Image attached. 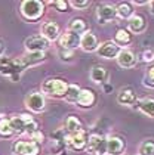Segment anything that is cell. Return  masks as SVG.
I'll use <instances>...</instances> for the list:
<instances>
[{"instance_id": "1", "label": "cell", "mask_w": 154, "mask_h": 155, "mask_svg": "<svg viewBox=\"0 0 154 155\" xmlns=\"http://www.w3.org/2000/svg\"><path fill=\"white\" fill-rule=\"evenodd\" d=\"M25 71L22 62L19 58H0V74L11 81H19L21 74Z\"/></svg>"}, {"instance_id": "2", "label": "cell", "mask_w": 154, "mask_h": 155, "mask_svg": "<svg viewBox=\"0 0 154 155\" xmlns=\"http://www.w3.org/2000/svg\"><path fill=\"white\" fill-rule=\"evenodd\" d=\"M11 126L13 129V133L15 134H33L39 130V124L34 121V118L28 114H21V115H13L11 118Z\"/></svg>"}, {"instance_id": "3", "label": "cell", "mask_w": 154, "mask_h": 155, "mask_svg": "<svg viewBox=\"0 0 154 155\" xmlns=\"http://www.w3.org/2000/svg\"><path fill=\"white\" fill-rule=\"evenodd\" d=\"M68 89V83L62 78H47L42 83V93L52 97H64Z\"/></svg>"}, {"instance_id": "4", "label": "cell", "mask_w": 154, "mask_h": 155, "mask_svg": "<svg viewBox=\"0 0 154 155\" xmlns=\"http://www.w3.org/2000/svg\"><path fill=\"white\" fill-rule=\"evenodd\" d=\"M45 12V3L40 0H25L21 3V15L27 21H37Z\"/></svg>"}, {"instance_id": "5", "label": "cell", "mask_w": 154, "mask_h": 155, "mask_svg": "<svg viewBox=\"0 0 154 155\" xmlns=\"http://www.w3.org/2000/svg\"><path fill=\"white\" fill-rule=\"evenodd\" d=\"M25 107L33 112H43L46 109V99L42 92H31L25 97Z\"/></svg>"}, {"instance_id": "6", "label": "cell", "mask_w": 154, "mask_h": 155, "mask_svg": "<svg viewBox=\"0 0 154 155\" xmlns=\"http://www.w3.org/2000/svg\"><path fill=\"white\" fill-rule=\"evenodd\" d=\"M65 145L73 149V151H77L80 152L83 149L87 148V137H86V131L82 130L79 133H73V134H68L65 136Z\"/></svg>"}, {"instance_id": "7", "label": "cell", "mask_w": 154, "mask_h": 155, "mask_svg": "<svg viewBox=\"0 0 154 155\" xmlns=\"http://www.w3.org/2000/svg\"><path fill=\"white\" fill-rule=\"evenodd\" d=\"M24 46L27 52H46V49L49 48V40H46L42 34H36L25 38Z\"/></svg>"}, {"instance_id": "8", "label": "cell", "mask_w": 154, "mask_h": 155, "mask_svg": "<svg viewBox=\"0 0 154 155\" xmlns=\"http://www.w3.org/2000/svg\"><path fill=\"white\" fill-rule=\"evenodd\" d=\"M87 151L94 155L107 154V137L101 134H91L87 139Z\"/></svg>"}, {"instance_id": "9", "label": "cell", "mask_w": 154, "mask_h": 155, "mask_svg": "<svg viewBox=\"0 0 154 155\" xmlns=\"http://www.w3.org/2000/svg\"><path fill=\"white\" fill-rule=\"evenodd\" d=\"M13 152L16 155H39L40 148L34 140H18L13 143Z\"/></svg>"}, {"instance_id": "10", "label": "cell", "mask_w": 154, "mask_h": 155, "mask_svg": "<svg viewBox=\"0 0 154 155\" xmlns=\"http://www.w3.org/2000/svg\"><path fill=\"white\" fill-rule=\"evenodd\" d=\"M80 40H82V36H80V34L67 30L64 34L59 36V46H61V49L74 50V49H77L80 46Z\"/></svg>"}, {"instance_id": "11", "label": "cell", "mask_w": 154, "mask_h": 155, "mask_svg": "<svg viewBox=\"0 0 154 155\" xmlns=\"http://www.w3.org/2000/svg\"><path fill=\"white\" fill-rule=\"evenodd\" d=\"M120 50H121V49L118 48L113 40H110V41L101 43V45L98 46V49H96V53H98L101 58L113 59V58H117L118 53H120Z\"/></svg>"}, {"instance_id": "12", "label": "cell", "mask_w": 154, "mask_h": 155, "mask_svg": "<svg viewBox=\"0 0 154 155\" xmlns=\"http://www.w3.org/2000/svg\"><path fill=\"white\" fill-rule=\"evenodd\" d=\"M96 16L99 24H107L108 21H113L117 16V11L116 6L113 5H101L96 8Z\"/></svg>"}, {"instance_id": "13", "label": "cell", "mask_w": 154, "mask_h": 155, "mask_svg": "<svg viewBox=\"0 0 154 155\" xmlns=\"http://www.w3.org/2000/svg\"><path fill=\"white\" fill-rule=\"evenodd\" d=\"M24 68H30V67H36L39 64H42L43 61L46 59V53L45 52H27L25 55H22L21 58Z\"/></svg>"}, {"instance_id": "14", "label": "cell", "mask_w": 154, "mask_h": 155, "mask_svg": "<svg viewBox=\"0 0 154 155\" xmlns=\"http://www.w3.org/2000/svg\"><path fill=\"white\" fill-rule=\"evenodd\" d=\"M125 140L118 136L107 137V154L108 155H121L125 151Z\"/></svg>"}, {"instance_id": "15", "label": "cell", "mask_w": 154, "mask_h": 155, "mask_svg": "<svg viewBox=\"0 0 154 155\" xmlns=\"http://www.w3.org/2000/svg\"><path fill=\"white\" fill-rule=\"evenodd\" d=\"M116 59H117V64L121 68H133L136 65V56H135V53L132 50H128V49H121Z\"/></svg>"}, {"instance_id": "16", "label": "cell", "mask_w": 154, "mask_h": 155, "mask_svg": "<svg viewBox=\"0 0 154 155\" xmlns=\"http://www.w3.org/2000/svg\"><path fill=\"white\" fill-rule=\"evenodd\" d=\"M128 28H129V33L133 34H141L145 31L147 28V22H145V18L142 15H132L129 18V22H128Z\"/></svg>"}, {"instance_id": "17", "label": "cell", "mask_w": 154, "mask_h": 155, "mask_svg": "<svg viewBox=\"0 0 154 155\" xmlns=\"http://www.w3.org/2000/svg\"><path fill=\"white\" fill-rule=\"evenodd\" d=\"M98 38L92 31H86L82 36V40H80V48L84 50V52H95L98 49Z\"/></svg>"}, {"instance_id": "18", "label": "cell", "mask_w": 154, "mask_h": 155, "mask_svg": "<svg viewBox=\"0 0 154 155\" xmlns=\"http://www.w3.org/2000/svg\"><path fill=\"white\" fill-rule=\"evenodd\" d=\"M117 102L120 105H126V107L133 105V104L136 102V95H135L133 89H132V87H125V89H121V90L117 93Z\"/></svg>"}, {"instance_id": "19", "label": "cell", "mask_w": 154, "mask_h": 155, "mask_svg": "<svg viewBox=\"0 0 154 155\" xmlns=\"http://www.w3.org/2000/svg\"><path fill=\"white\" fill-rule=\"evenodd\" d=\"M95 101H96V97H95L94 90H91V89H82L80 93H79L77 105L82 108H91V107H94Z\"/></svg>"}, {"instance_id": "20", "label": "cell", "mask_w": 154, "mask_h": 155, "mask_svg": "<svg viewBox=\"0 0 154 155\" xmlns=\"http://www.w3.org/2000/svg\"><path fill=\"white\" fill-rule=\"evenodd\" d=\"M136 108L141 111L142 114L148 115L154 118V97H142V99H136Z\"/></svg>"}, {"instance_id": "21", "label": "cell", "mask_w": 154, "mask_h": 155, "mask_svg": "<svg viewBox=\"0 0 154 155\" xmlns=\"http://www.w3.org/2000/svg\"><path fill=\"white\" fill-rule=\"evenodd\" d=\"M42 36L45 37L46 40L49 41H53V40H56L59 38V27L56 22H46V24H43L42 27Z\"/></svg>"}, {"instance_id": "22", "label": "cell", "mask_w": 154, "mask_h": 155, "mask_svg": "<svg viewBox=\"0 0 154 155\" xmlns=\"http://www.w3.org/2000/svg\"><path fill=\"white\" fill-rule=\"evenodd\" d=\"M91 80L94 83H98V84H104L107 83V78H108V71H107L104 67L101 65H96L91 70V74H89Z\"/></svg>"}, {"instance_id": "23", "label": "cell", "mask_w": 154, "mask_h": 155, "mask_svg": "<svg viewBox=\"0 0 154 155\" xmlns=\"http://www.w3.org/2000/svg\"><path fill=\"white\" fill-rule=\"evenodd\" d=\"M114 43L117 45L118 48L120 46H128L132 43V36H130L129 30H125V28H120L116 31L114 34Z\"/></svg>"}, {"instance_id": "24", "label": "cell", "mask_w": 154, "mask_h": 155, "mask_svg": "<svg viewBox=\"0 0 154 155\" xmlns=\"http://www.w3.org/2000/svg\"><path fill=\"white\" fill-rule=\"evenodd\" d=\"M116 11H117V16L121 19H129L130 16L133 15V9H132V5L129 2H121L116 6Z\"/></svg>"}, {"instance_id": "25", "label": "cell", "mask_w": 154, "mask_h": 155, "mask_svg": "<svg viewBox=\"0 0 154 155\" xmlns=\"http://www.w3.org/2000/svg\"><path fill=\"white\" fill-rule=\"evenodd\" d=\"M65 130L68 131L70 134L82 131L83 129H82V123H80V120L77 118V117H74V115H70L68 118L65 120Z\"/></svg>"}, {"instance_id": "26", "label": "cell", "mask_w": 154, "mask_h": 155, "mask_svg": "<svg viewBox=\"0 0 154 155\" xmlns=\"http://www.w3.org/2000/svg\"><path fill=\"white\" fill-rule=\"evenodd\" d=\"M80 90H82V89H80L77 84H68V89H67V93L64 96V99H65L68 104H77Z\"/></svg>"}, {"instance_id": "27", "label": "cell", "mask_w": 154, "mask_h": 155, "mask_svg": "<svg viewBox=\"0 0 154 155\" xmlns=\"http://www.w3.org/2000/svg\"><path fill=\"white\" fill-rule=\"evenodd\" d=\"M13 134L15 133H13V129L11 126V120L0 118V137L8 139V137H12Z\"/></svg>"}, {"instance_id": "28", "label": "cell", "mask_w": 154, "mask_h": 155, "mask_svg": "<svg viewBox=\"0 0 154 155\" xmlns=\"http://www.w3.org/2000/svg\"><path fill=\"white\" fill-rule=\"evenodd\" d=\"M86 22H84V19L82 18H73L70 21V24H68V30L73 31V33H77V34H80L83 31H86Z\"/></svg>"}, {"instance_id": "29", "label": "cell", "mask_w": 154, "mask_h": 155, "mask_svg": "<svg viewBox=\"0 0 154 155\" xmlns=\"http://www.w3.org/2000/svg\"><path fill=\"white\" fill-rule=\"evenodd\" d=\"M138 155H154V140L147 139L139 145L138 148Z\"/></svg>"}, {"instance_id": "30", "label": "cell", "mask_w": 154, "mask_h": 155, "mask_svg": "<svg viewBox=\"0 0 154 155\" xmlns=\"http://www.w3.org/2000/svg\"><path fill=\"white\" fill-rule=\"evenodd\" d=\"M68 5L73 6L74 9L83 11V9H87V8L91 6V2H89V0H71V2H68Z\"/></svg>"}, {"instance_id": "31", "label": "cell", "mask_w": 154, "mask_h": 155, "mask_svg": "<svg viewBox=\"0 0 154 155\" xmlns=\"http://www.w3.org/2000/svg\"><path fill=\"white\" fill-rule=\"evenodd\" d=\"M144 84H145L147 87H153L154 89V67L148 70L145 78H144Z\"/></svg>"}, {"instance_id": "32", "label": "cell", "mask_w": 154, "mask_h": 155, "mask_svg": "<svg viewBox=\"0 0 154 155\" xmlns=\"http://www.w3.org/2000/svg\"><path fill=\"white\" fill-rule=\"evenodd\" d=\"M59 58L61 61H71L73 59V56H74V50H67V49H59Z\"/></svg>"}, {"instance_id": "33", "label": "cell", "mask_w": 154, "mask_h": 155, "mask_svg": "<svg viewBox=\"0 0 154 155\" xmlns=\"http://www.w3.org/2000/svg\"><path fill=\"white\" fill-rule=\"evenodd\" d=\"M141 59L142 62H153L154 61V50L151 49H147L141 53Z\"/></svg>"}, {"instance_id": "34", "label": "cell", "mask_w": 154, "mask_h": 155, "mask_svg": "<svg viewBox=\"0 0 154 155\" xmlns=\"http://www.w3.org/2000/svg\"><path fill=\"white\" fill-rule=\"evenodd\" d=\"M53 5H55V8H56V11L59 12H67V9H68V2H65V0H56V2H53Z\"/></svg>"}, {"instance_id": "35", "label": "cell", "mask_w": 154, "mask_h": 155, "mask_svg": "<svg viewBox=\"0 0 154 155\" xmlns=\"http://www.w3.org/2000/svg\"><path fill=\"white\" fill-rule=\"evenodd\" d=\"M30 137H31V140H34V142H37V143H42V142H43V139H45L43 133H42L40 130H37L36 133H33Z\"/></svg>"}, {"instance_id": "36", "label": "cell", "mask_w": 154, "mask_h": 155, "mask_svg": "<svg viewBox=\"0 0 154 155\" xmlns=\"http://www.w3.org/2000/svg\"><path fill=\"white\" fill-rule=\"evenodd\" d=\"M5 50H6L5 40H3V38H0V58H3V55H5Z\"/></svg>"}, {"instance_id": "37", "label": "cell", "mask_w": 154, "mask_h": 155, "mask_svg": "<svg viewBox=\"0 0 154 155\" xmlns=\"http://www.w3.org/2000/svg\"><path fill=\"white\" fill-rule=\"evenodd\" d=\"M150 11H151V13L154 15V0L153 2H150Z\"/></svg>"}]
</instances>
